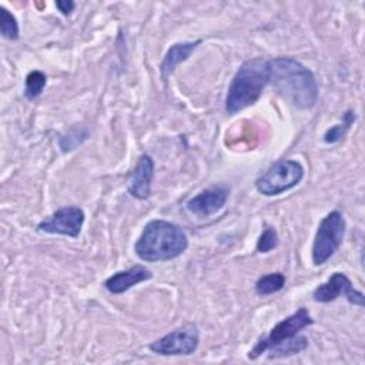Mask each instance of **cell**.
I'll return each instance as SVG.
<instances>
[{"mask_svg":"<svg viewBox=\"0 0 365 365\" xmlns=\"http://www.w3.org/2000/svg\"><path fill=\"white\" fill-rule=\"evenodd\" d=\"M339 295H344L354 305L364 307V294L352 287L344 272H334L327 282L318 285L312 292V298L317 302H331Z\"/></svg>","mask_w":365,"mask_h":365,"instance_id":"obj_9","label":"cell"},{"mask_svg":"<svg viewBox=\"0 0 365 365\" xmlns=\"http://www.w3.org/2000/svg\"><path fill=\"white\" fill-rule=\"evenodd\" d=\"M228 190L222 185L207 188L198 192L195 197L190 198L185 204V208L190 214L198 218H207L218 212L227 202Z\"/></svg>","mask_w":365,"mask_h":365,"instance_id":"obj_10","label":"cell"},{"mask_svg":"<svg viewBox=\"0 0 365 365\" xmlns=\"http://www.w3.org/2000/svg\"><path fill=\"white\" fill-rule=\"evenodd\" d=\"M84 222V211L80 207H63L37 225V230L47 234H61L71 238L80 235Z\"/></svg>","mask_w":365,"mask_h":365,"instance_id":"obj_8","label":"cell"},{"mask_svg":"<svg viewBox=\"0 0 365 365\" xmlns=\"http://www.w3.org/2000/svg\"><path fill=\"white\" fill-rule=\"evenodd\" d=\"M304 177V167L295 160H282L271 165L255 181L258 192L267 197L278 195L294 188Z\"/></svg>","mask_w":365,"mask_h":365,"instance_id":"obj_5","label":"cell"},{"mask_svg":"<svg viewBox=\"0 0 365 365\" xmlns=\"http://www.w3.org/2000/svg\"><path fill=\"white\" fill-rule=\"evenodd\" d=\"M314 322V319L311 318L309 312L305 308H299L297 312H294L292 315L287 317L285 319L279 321L267 336L261 338L255 346L250 351L248 358L250 359H255L258 358L261 354H264L265 351H268L269 348L285 342L291 338H294L295 335H298V332L301 329H304L305 327L311 325Z\"/></svg>","mask_w":365,"mask_h":365,"instance_id":"obj_6","label":"cell"},{"mask_svg":"<svg viewBox=\"0 0 365 365\" xmlns=\"http://www.w3.org/2000/svg\"><path fill=\"white\" fill-rule=\"evenodd\" d=\"M307 345H308V341H307L305 336L295 335L294 338L269 348V351H271L269 358H278V356H287V355L298 354V352L304 351L307 348Z\"/></svg>","mask_w":365,"mask_h":365,"instance_id":"obj_15","label":"cell"},{"mask_svg":"<svg viewBox=\"0 0 365 365\" xmlns=\"http://www.w3.org/2000/svg\"><path fill=\"white\" fill-rule=\"evenodd\" d=\"M345 228L346 222L339 211H331L321 220L312 244V262L315 265L325 264L335 254L342 244Z\"/></svg>","mask_w":365,"mask_h":365,"instance_id":"obj_4","label":"cell"},{"mask_svg":"<svg viewBox=\"0 0 365 365\" xmlns=\"http://www.w3.org/2000/svg\"><path fill=\"white\" fill-rule=\"evenodd\" d=\"M153 277L151 271L144 265H134L125 271H118L104 281V287L111 294H123L134 285Z\"/></svg>","mask_w":365,"mask_h":365,"instance_id":"obj_12","label":"cell"},{"mask_svg":"<svg viewBox=\"0 0 365 365\" xmlns=\"http://www.w3.org/2000/svg\"><path fill=\"white\" fill-rule=\"evenodd\" d=\"M269 81L268 61L252 58L245 61L235 73L225 97V111L235 114L252 106Z\"/></svg>","mask_w":365,"mask_h":365,"instance_id":"obj_3","label":"cell"},{"mask_svg":"<svg viewBox=\"0 0 365 365\" xmlns=\"http://www.w3.org/2000/svg\"><path fill=\"white\" fill-rule=\"evenodd\" d=\"M56 7L61 11V14L68 16L73 11V9L76 7V3L71 0H60V1H56Z\"/></svg>","mask_w":365,"mask_h":365,"instance_id":"obj_20","label":"cell"},{"mask_svg":"<svg viewBox=\"0 0 365 365\" xmlns=\"http://www.w3.org/2000/svg\"><path fill=\"white\" fill-rule=\"evenodd\" d=\"M278 245V234L274 228H265L257 241V251L261 254L269 252Z\"/></svg>","mask_w":365,"mask_h":365,"instance_id":"obj_19","label":"cell"},{"mask_svg":"<svg viewBox=\"0 0 365 365\" xmlns=\"http://www.w3.org/2000/svg\"><path fill=\"white\" fill-rule=\"evenodd\" d=\"M187 247L188 238L181 227L165 220H153L144 227L134 250L140 259L158 262L177 258Z\"/></svg>","mask_w":365,"mask_h":365,"instance_id":"obj_2","label":"cell"},{"mask_svg":"<svg viewBox=\"0 0 365 365\" xmlns=\"http://www.w3.org/2000/svg\"><path fill=\"white\" fill-rule=\"evenodd\" d=\"M0 33L7 40L19 38V23L6 7H0Z\"/></svg>","mask_w":365,"mask_h":365,"instance_id":"obj_17","label":"cell"},{"mask_svg":"<svg viewBox=\"0 0 365 365\" xmlns=\"http://www.w3.org/2000/svg\"><path fill=\"white\" fill-rule=\"evenodd\" d=\"M154 177V161L148 154H143L135 168L133 170L127 190L131 194V197L138 200H145L151 192V181Z\"/></svg>","mask_w":365,"mask_h":365,"instance_id":"obj_11","label":"cell"},{"mask_svg":"<svg viewBox=\"0 0 365 365\" xmlns=\"http://www.w3.org/2000/svg\"><path fill=\"white\" fill-rule=\"evenodd\" d=\"M355 120V115L352 111H348L344 114V121L339 123V124H335L334 127L328 128L327 133L324 134V140L325 143L328 144H334V143H338L339 140L344 138V135L346 134V131L349 130L351 124L354 123Z\"/></svg>","mask_w":365,"mask_h":365,"instance_id":"obj_18","label":"cell"},{"mask_svg":"<svg viewBox=\"0 0 365 365\" xmlns=\"http://www.w3.org/2000/svg\"><path fill=\"white\" fill-rule=\"evenodd\" d=\"M201 43V40L197 41H184V43H175L173 44L168 51L164 56V60L161 61L160 71L164 77H167L173 70L182 61H185L190 54L195 50V47Z\"/></svg>","mask_w":365,"mask_h":365,"instance_id":"obj_13","label":"cell"},{"mask_svg":"<svg viewBox=\"0 0 365 365\" xmlns=\"http://www.w3.org/2000/svg\"><path fill=\"white\" fill-rule=\"evenodd\" d=\"M269 81L277 93L294 107L311 108L318 98L314 74L292 57H277L268 61Z\"/></svg>","mask_w":365,"mask_h":365,"instance_id":"obj_1","label":"cell"},{"mask_svg":"<svg viewBox=\"0 0 365 365\" xmlns=\"http://www.w3.org/2000/svg\"><path fill=\"white\" fill-rule=\"evenodd\" d=\"M46 83H47V77L43 71H38V70H33L27 74L26 77V87H24V96L29 98V100H34L37 98L44 87H46Z\"/></svg>","mask_w":365,"mask_h":365,"instance_id":"obj_16","label":"cell"},{"mask_svg":"<svg viewBox=\"0 0 365 365\" xmlns=\"http://www.w3.org/2000/svg\"><path fill=\"white\" fill-rule=\"evenodd\" d=\"M200 342V332L197 325L184 324L160 339L150 344V349L160 355H190Z\"/></svg>","mask_w":365,"mask_h":365,"instance_id":"obj_7","label":"cell"},{"mask_svg":"<svg viewBox=\"0 0 365 365\" xmlns=\"http://www.w3.org/2000/svg\"><path fill=\"white\" fill-rule=\"evenodd\" d=\"M285 285V277L281 272H271L267 275H262L255 282V291L258 295H269L274 292H278Z\"/></svg>","mask_w":365,"mask_h":365,"instance_id":"obj_14","label":"cell"}]
</instances>
